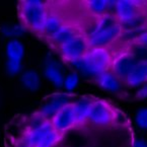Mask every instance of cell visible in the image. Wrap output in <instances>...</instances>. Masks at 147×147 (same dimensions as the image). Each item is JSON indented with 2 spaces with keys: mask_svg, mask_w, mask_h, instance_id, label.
<instances>
[{
  "mask_svg": "<svg viewBox=\"0 0 147 147\" xmlns=\"http://www.w3.org/2000/svg\"><path fill=\"white\" fill-rule=\"evenodd\" d=\"M113 56L108 48H90L83 58L72 64L86 76L98 77L111 71Z\"/></svg>",
  "mask_w": 147,
  "mask_h": 147,
  "instance_id": "obj_1",
  "label": "cell"
},
{
  "mask_svg": "<svg viewBox=\"0 0 147 147\" xmlns=\"http://www.w3.org/2000/svg\"><path fill=\"white\" fill-rule=\"evenodd\" d=\"M48 14V6L43 1L26 0L20 2V18L22 24L34 32L42 35Z\"/></svg>",
  "mask_w": 147,
  "mask_h": 147,
  "instance_id": "obj_2",
  "label": "cell"
},
{
  "mask_svg": "<svg viewBox=\"0 0 147 147\" xmlns=\"http://www.w3.org/2000/svg\"><path fill=\"white\" fill-rule=\"evenodd\" d=\"M117 120V112L111 104L104 100L92 102L88 116V123L97 128L110 127Z\"/></svg>",
  "mask_w": 147,
  "mask_h": 147,
  "instance_id": "obj_3",
  "label": "cell"
},
{
  "mask_svg": "<svg viewBox=\"0 0 147 147\" xmlns=\"http://www.w3.org/2000/svg\"><path fill=\"white\" fill-rule=\"evenodd\" d=\"M58 49L62 59L67 62L74 63L83 58L89 51L90 47L88 45L86 36L80 35L71 41L65 43L64 45L60 46Z\"/></svg>",
  "mask_w": 147,
  "mask_h": 147,
  "instance_id": "obj_4",
  "label": "cell"
},
{
  "mask_svg": "<svg viewBox=\"0 0 147 147\" xmlns=\"http://www.w3.org/2000/svg\"><path fill=\"white\" fill-rule=\"evenodd\" d=\"M138 64L139 62L136 60V58L129 51H127L113 58L111 71L124 82L128 76L134 71Z\"/></svg>",
  "mask_w": 147,
  "mask_h": 147,
  "instance_id": "obj_5",
  "label": "cell"
},
{
  "mask_svg": "<svg viewBox=\"0 0 147 147\" xmlns=\"http://www.w3.org/2000/svg\"><path fill=\"white\" fill-rule=\"evenodd\" d=\"M123 34V28L120 24L102 32H91L87 37L90 48H108L120 39Z\"/></svg>",
  "mask_w": 147,
  "mask_h": 147,
  "instance_id": "obj_6",
  "label": "cell"
},
{
  "mask_svg": "<svg viewBox=\"0 0 147 147\" xmlns=\"http://www.w3.org/2000/svg\"><path fill=\"white\" fill-rule=\"evenodd\" d=\"M143 13L141 3L134 0H118L116 1L115 16L121 26L128 24L136 16Z\"/></svg>",
  "mask_w": 147,
  "mask_h": 147,
  "instance_id": "obj_7",
  "label": "cell"
},
{
  "mask_svg": "<svg viewBox=\"0 0 147 147\" xmlns=\"http://www.w3.org/2000/svg\"><path fill=\"white\" fill-rule=\"evenodd\" d=\"M51 124L57 132L62 133V134L72 128L77 127L73 102H70L63 107L51 120Z\"/></svg>",
  "mask_w": 147,
  "mask_h": 147,
  "instance_id": "obj_8",
  "label": "cell"
},
{
  "mask_svg": "<svg viewBox=\"0 0 147 147\" xmlns=\"http://www.w3.org/2000/svg\"><path fill=\"white\" fill-rule=\"evenodd\" d=\"M70 100H71V95L68 92L54 94L41 107L39 113L47 121L51 122V120L63 107L71 102Z\"/></svg>",
  "mask_w": 147,
  "mask_h": 147,
  "instance_id": "obj_9",
  "label": "cell"
},
{
  "mask_svg": "<svg viewBox=\"0 0 147 147\" xmlns=\"http://www.w3.org/2000/svg\"><path fill=\"white\" fill-rule=\"evenodd\" d=\"M97 85L104 90L112 93H118L122 91L124 87V82L120 80L112 71L105 72L96 77Z\"/></svg>",
  "mask_w": 147,
  "mask_h": 147,
  "instance_id": "obj_10",
  "label": "cell"
},
{
  "mask_svg": "<svg viewBox=\"0 0 147 147\" xmlns=\"http://www.w3.org/2000/svg\"><path fill=\"white\" fill-rule=\"evenodd\" d=\"M44 74L55 86L62 87L64 85V76H63L61 69L59 68L58 63L54 58L48 56L45 60V67H44Z\"/></svg>",
  "mask_w": 147,
  "mask_h": 147,
  "instance_id": "obj_11",
  "label": "cell"
},
{
  "mask_svg": "<svg viewBox=\"0 0 147 147\" xmlns=\"http://www.w3.org/2000/svg\"><path fill=\"white\" fill-rule=\"evenodd\" d=\"M80 35H82V34H80L78 28H76L73 24H65L59 30V32H57L56 35L49 40V42H51L53 45H55L57 48H59L60 46L64 45L65 43L71 41L74 38L78 37Z\"/></svg>",
  "mask_w": 147,
  "mask_h": 147,
  "instance_id": "obj_12",
  "label": "cell"
},
{
  "mask_svg": "<svg viewBox=\"0 0 147 147\" xmlns=\"http://www.w3.org/2000/svg\"><path fill=\"white\" fill-rule=\"evenodd\" d=\"M53 130H55V129L53 128L51 122L47 121L45 124H43L41 127L38 128V129L32 130V131H28L22 140H24L28 146L36 147L39 144L40 141L45 136H47L50 132H52Z\"/></svg>",
  "mask_w": 147,
  "mask_h": 147,
  "instance_id": "obj_13",
  "label": "cell"
},
{
  "mask_svg": "<svg viewBox=\"0 0 147 147\" xmlns=\"http://www.w3.org/2000/svg\"><path fill=\"white\" fill-rule=\"evenodd\" d=\"M65 24L62 16L56 12H49L48 18L46 20L45 26H44L42 36L46 37L48 40L53 38L61 28Z\"/></svg>",
  "mask_w": 147,
  "mask_h": 147,
  "instance_id": "obj_14",
  "label": "cell"
},
{
  "mask_svg": "<svg viewBox=\"0 0 147 147\" xmlns=\"http://www.w3.org/2000/svg\"><path fill=\"white\" fill-rule=\"evenodd\" d=\"M92 102L93 100L83 97V98H80V100L73 102L74 113H75L77 126H82L85 123H87Z\"/></svg>",
  "mask_w": 147,
  "mask_h": 147,
  "instance_id": "obj_15",
  "label": "cell"
},
{
  "mask_svg": "<svg viewBox=\"0 0 147 147\" xmlns=\"http://www.w3.org/2000/svg\"><path fill=\"white\" fill-rule=\"evenodd\" d=\"M147 82V69L146 63H139L135 70L128 76L127 79L124 81V85L131 88L142 86Z\"/></svg>",
  "mask_w": 147,
  "mask_h": 147,
  "instance_id": "obj_16",
  "label": "cell"
},
{
  "mask_svg": "<svg viewBox=\"0 0 147 147\" xmlns=\"http://www.w3.org/2000/svg\"><path fill=\"white\" fill-rule=\"evenodd\" d=\"M6 55L8 60L22 62L24 56V47L18 40H11L6 45Z\"/></svg>",
  "mask_w": 147,
  "mask_h": 147,
  "instance_id": "obj_17",
  "label": "cell"
},
{
  "mask_svg": "<svg viewBox=\"0 0 147 147\" xmlns=\"http://www.w3.org/2000/svg\"><path fill=\"white\" fill-rule=\"evenodd\" d=\"M22 84L30 91H36L40 88V76L35 70H28L20 77Z\"/></svg>",
  "mask_w": 147,
  "mask_h": 147,
  "instance_id": "obj_18",
  "label": "cell"
},
{
  "mask_svg": "<svg viewBox=\"0 0 147 147\" xmlns=\"http://www.w3.org/2000/svg\"><path fill=\"white\" fill-rule=\"evenodd\" d=\"M86 8L95 18H100L102 15L109 12V0H90L86 2Z\"/></svg>",
  "mask_w": 147,
  "mask_h": 147,
  "instance_id": "obj_19",
  "label": "cell"
},
{
  "mask_svg": "<svg viewBox=\"0 0 147 147\" xmlns=\"http://www.w3.org/2000/svg\"><path fill=\"white\" fill-rule=\"evenodd\" d=\"M118 24H119V22H118L115 14H112L111 12L107 13V14H104L96 18L94 30L92 32H102V30H109V28H112L113 26H117Z\"/></svg>",
  "mask_w": 147,
  "mask_h": 147,
  "instance_id": "obj_20",
  "label": "cell"
},
{
  "mask_svg": "<svg viewBox=\"0 0 147 147\" xmlns=\"http://www.w3.org/2000/svg\"><path fill=\"white\" fill-rule=\"evenodd\" d=\"M129 52L136 58L139 63L147 62V48L138 42H132L130 45Z\"/></svg>",
  "mask_w": 147,
  "mask_h": 147,
  "instance_id": "obj_21",
  "label": "cell"
},
{
  "mask_svg": "<svg viewBox=\"0 0 147 147\" xmlns=\"http://www.w3.org/2000/svg\"><path fill=\"white\" fill-rule=\"evenodd\" d=\"M62 138V133H59L56 130H53L52 132H50L47 136L44 137L36 147H55Z\"/></svg>",
  "mask_w": 147,
  "mask_h": 147,
  "instance_id": "obj_22",
  "label": "cell"
},
{
  "mask_svg": "<svg viewBox=\"0 0 147 147\" xmlns=\"http://www.w3.org/2000/svg\"><path fill=\"white\" fill-rule=\"evenodd\" d=\"M47 122V120L43 117V116L40 114L39 112L35 113L32 117L28 119V131H32V130H36L38 128L41 127L43 124H45ZM50 122V121H49Z\"/></svg>",
  "mask_w": 147,
  "mask_h": 147,
  "instance_id": "obj_23",
  "label": "cell"
},
{
  "mask_svg": "<svg viewBox=\"0 0 147 147\" xmlns=\"http://www.w3.org/2000/svg\"><path fill=\"white\" fill-rule=\"evenodd\" d=\"M135 123L139 128L147 130V108H142L137 111L135 115Z\"/></svg>",
  "mask_w": 147,
  "mask_h": 147,
  "instance_id": "obj_24",
  "label": "cell"
},
{
  "mask_svg": "<svg viewBox=\"0 0 147 147\" xmlns=\"http://www.w3.org/2000/svg\"><path fill=\"white\" fill-rule=\"evenodd\" d=\"M79 81V78L76 73H70L69 75L66 76V78L64 79V85L63 86L66 88V90L72 91L76 88Z\"/></svg>",
  "mask_w": 147,
  "mask_h": 147,
  "instance_id": "obj_25",
  "label": "cell"
},
{
  "mask_svg": "<svg viewBox=\"0 0 147 147\" xmlns=\"http://www.w3.org/2000/svg\"><path fill=\"white\" fill-rule=\"evenodd\" d=\"M6 70H7V73H8L9 75H11V76L18 75V74L20 72V70H22V62L7 60Z\"/></svg>",
  "mask_w": 147,
  "mask_h": 147,
  "instance_id": "obj_26",
  "label": "cell"
},
{
  "mask_svg": "<svg viewBox=\"0 0 147 147\" xmlns=\"http://www.w3.org/2000/svg\"><path fill=\"white\" fill-rule=\"evenodd\" d=\"M136 98L137 100H146L147 98V82L144 83L142 86H140V88L138 89V91L136 92Z\"/></svg>",
  "mask_w": 147,
  "mask_h": 147,
  "instance_id": "obj_27",
  "label": "cell"
},
{
  "mask_svg": "<svg viewBox=\"0 0 147 147\" xmlns=\"http://www.w3.org/2000/svg\"><path fill=\"white\" fill-rule=\"evenodd\" d=\"M136 42H138V43L142 44L143 46H145V47L147 48V30H146V32H143L142 35H141L140 37H139L138 39L136 40Z\"/></svg>",
  "mask_w": 147,
  "mask_h": 147,
  "instance_id": "obj_28",
  "label": "cell"
},
{
  "mask_svg": "<svg viewBox=\"0 0 147 147\" xmlns=\"http://www.w3.org/2000/svg\"><path fill=\"white\" fill-rule=\"evenodd\" d=\"M133 147H147V142L144 139H136L133 143Z\"/></svg>",
  "mask_w": 147,
  "mask_h": 147,
  "instance_id": "obj_29",
  "label": "cell"
},
{
  "mask_svg": "<svg viewBox=\"0 0 147 147\" xmlns=\"http://www.w3.org/2000/svg\"><path fill=\"white\" fill-rule=\"evenodd\" d=\"M18 147H30V146H28V144H26V142H24V140H22L20 143H18Z\"/></svg>",
  "mask_w": 147,
  "mask_h": 147,
  "instance_id": "obj_30",
  "label": "cell"
}]
</instances>
